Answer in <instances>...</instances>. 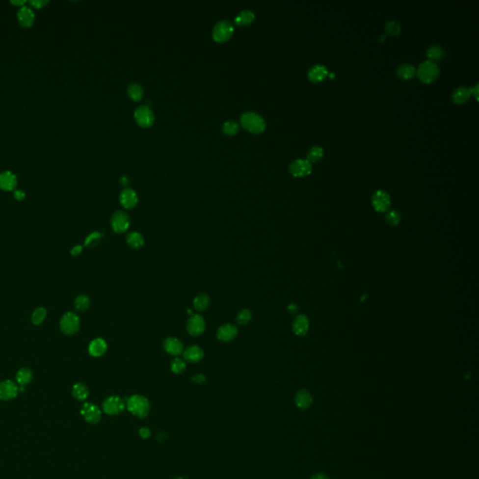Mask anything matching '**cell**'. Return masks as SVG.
Listing matches in <instances>:
<instances>
[{"label": "cell", "mask_w": 479, "mask_h": 479, "mask_svg": "<svg viewBox=\"0 0 479 479\" xmlns=\"http://www.w3.org/2000/svg\"><path fill=\"white\" fill-rule=\"evenodd\" d=\"M110 226L115 233H124L130 229V215L124 211H116L110 217Z\"/></svg>", "instance_id": "cell-6"}, {"label": "cell", "mask_w": 479, "mask_h": 479, "mask_svg": "<svg viewBox=\"0 0 479 479\" xmlns=\"http://www.w3.org/2000/svg\"><path fill=\"white\" fill-rule=\"evenodd\" d=\"M471 98V92L470 88L466 86H459L458 88L453 91L451 95V99L455 104H464L466 103Z\"/></svg>", "instance_id": "cell-24"}, {"label": "cell", "mask_w": 479, "mask_h": 479, "mask_svg": "<svg viewBox=\"0 0 479 479\" xmlns=\"http://www.w3.org/2000/svg\"><path fill=\"white\" fill-rule=\"evenodd\" d=\"M80 415L90 424H98L101 420V410L92 402H85L80 408Z\"/></svg>", "instance_id": "cell-9"}, {"label": "cell", "mask_w": 479, "mask_h": 479, "mask_svg": "<svg viewBox=\"0 0 479 479\" xmlns=\"http://www.w3.org/2000/svg\"><path fill=\"white\" fill-rule=\"evenodd\" d=\"M80 321L79 317L72 313H66L60 320V329L65 335H74L80 329Z\"/></svg>", "instance_id": "cell-5"}, {"label": "cell", "mask_w": 479, "mask_h": 479, "mask_svg": "<svg viewBox=\"0 0 479 479\" xmlns=\"http://www.w3.org/2000/svg\"><path fill=\"white\" fill-rule=\"evenodd\" d=\"M10 3L12 5H14L15 7H19V8H21V7L25 6V4L27 3V1L26 0H15V1L12 0V1H10Z\"/></svg>", "instance_id": "cell-48"}, {"label": "cell", "mask_w": 479, "mask_h": 479, "mask_svg": "<svg viewBox=\"0 0 479 479\" xmlns=\"http://www.w3.org/2000/svg\"><path fill=\"white\" fill-rule=\"evenodd\" d=\"M183 356L185 361L190 363H199L204 358V351L199 346H190L184 350Z\"/></svg>", "instance_id": "cell-19"}, {"label": "cell", "mask_w": 479, "mask_h": 479, "mask_svg": "<svg viewBox=\"0 0 479 479\" xmlns=\"http://www.w3.org/2000/svg\"><path fill=\"white\" fill-rule=\"evenodd\" d=\"M396 74L401 80H411L416 75V69L411 64H401L396 69Z\"/></svg>", "instance_id": "cell-26"}, {"label": "cell", "mask_w": 479, "mask_h": 479, "mask_svg": "<svg viewBox=\"0 0 479 479\" xmlns=\"http://www.w3.org/2000/svg\"><path fill=\"white\" fill-rule=\"evenodd\" d=\"M170 371L175 374H181L186 369V363L185 359L175 357L170 362Z\"/></svg>", "instance_id": "cell-33"}, {"label": "cell", "mask_w": 479, "mask_h": 479, "mask_svg": "<svg viewBox=\"0 0 479 479\" xmlns=\"http://www.w3.org/2000/svg\"><path fill=\"white\" fill-rule=\"evenodd\" d=\"M238 328L233 324H224L216 331V337L221 342H231L238 335Z\"/></svg>", "instance_id": "cell-15"}, {"label": "cell", "mask_w": 479, "mask_h": 479, "mask_svg": "<svg viewBox=\"0 0 479 479\" xmlns=\"http://www.w3.org/2000/svg\"><path fill=\"white\" fill-rule=\"evenodd\" d=\"M134 118L140 127L147 129L152 127V125L154 124L155 114L154 111L147 105H142L135 110Z\"/></svg>", "instance_id": "cell-8"}, {"label": "cell", "mask_w": 479, "mask_h": 479, "mask_svg": "<svg viewBox=\"0 0 479 479\" xmlns=\"http://www.w3.org/2000/svg\"><path fill=\"white\" fill-rule=\"evenodd\" d=\"M46 316H47V311L44 308V307H40V308H37L33 312L32 314V317H31V321L34 325L38 326L41 324L44 319H46Z\"/></svg>", "instance_id": "cell-37"}, {"label": "cell", "mask_w": 479, "mask_h": 479, "mask_svg": "<svg viewBox=\"0 0 479 479\" xmlns=\"http://www.w3.org/2000/svg\"><path fill=\"white\" fill-rule=\"evenodd\" d=\"M426 54L429 60L435 62V60L442 59L444 57L445 51L439 45H431L427 49Z\"/></svg>", "instance_id": "cell-32"}, {"label": "cell", "mask_w": 479, "mask_h": 479, "mask_svg": "<svg viewBox=\"0 0 479 479\" xmlns=\"http://www.w3.org/2000/svg\"><path fill=\"white\" fill-rule=\"evenodd\" d=\"M126 403L119 396H110L103 401L102 410L106 415L118 416L124 412Z\"/></svg>", "instance_id": "cell-7"}, {"label": "cell", "mask_w": 479, "mask_h": 479, "mask_svg": "<svg viewBox=\"0 0 479 479\" xmlns=\"http://www.w3.org/2000/svg\"><path fill=\"white\" fill-rule=\"evenodd\" d=\"M311 479H329V478H328L326 475H324V474L318 473V474L314 475Z\"/></svg>", "instance_id": "cell-49"}, {"label": "cell", "mask_w": 479, "mask_h": 479, "mask_svg": "<svg viewBox=\"0 0 479 479\" xmlns=\"http://www.w3.org/2000/svg\"><path fill=\"white\" fill-rule=\"evenodd\" d=\"M19 393V386L11 380L0 382V399L10 400L14 399Z\"/></svg>", "instance_id": "cell-14"}, {"label": "cell", "mask_w": 479, "mask_h": 479, "mask_svg": "<svg viewBox=\"0 0 479 479\" xmlns=\"http://www.w3.org/2000/svg\"><path fill=\"white\" fill-rule=\"evenodd\" d=\"M17 186V177L10 170L0 173V189L12 191Z\"/></svg>", "instance_id": "cell-20"}, {"label": "cell", "mask_w": 479, "mask_h": 479, "mask_svg": "<svg viewBox=\"0 0 479 479\" xmlns=\"http://www.w3.org/2000/svg\"><path fill=\"white\" fill-rule=\"evenodd\" d=\"M234 33V27L230 21L217 22L213 29V39L218 43H224L230 40Z\"/></svg>", "instance_id": "cell-4"}, {"label": "cell", "mask_w": 479, "mask_h": 479, "mask_svg": "<svg viewBox=\"0 0 479 479\" xmlns=\"http://www.w3.org/2000/svg\"><path fill=\"white\" fill-rule=\"evenodd\" d=\"M252 313L248 309H242L240 311L236 316V321L239 325H247L252 320Z\"/></svg>", "instance_id": "cell-40"}, {"label": "cell", "mask_w": 479, "mask_h": 479, "mask_svg": "<svg viewBox=\"0 0 479 479\" xmlns=\"http://www.w3.org/2000/svg\"><path fill=\"white\" fill-rule=\"evenodd\" d=\"M90 303L91 301L88 296L79 295L74 300V307L79 312H85L89 308Z\"/></svg>", "instance_id": "cell-34"}, {"label": "cell", "mask_w": 479, "mask_h": 479, "mask_svg": "<svg viewBox=\"0 0 479 479\" xmlns=\"http://www.w3.org/2000/svg\"><path fill=\"white\" fill-rule=\"evenodd\" d=\"M309 329V320L304 315L298 316L292 323V330L298 336H304Z\"/></svg>", "instance_id": "cell-22"}, {"label": "cell", "mask_w": 479, "mask_h": 479, "mask_svg": "<svg viewBox=\"0 0 479 479\" xmlns=\"http://www.w3.org/2000/svg\"><path fill=\"white\" fill-rule=\"evenodd\" d=\"M126 406L129 412L138 419H145L151 411L149 399L139 394L130 396L127 400Z\"/></svg>", "instance_id": "cell-1"}, {"label": "cell", "mask_w": 479, "mask_h": 479, "mask_svg": "<svg viewBox=\"0 0 479 479\" xmlns=\"http://www.w3.org/2000/svg\"><path fill=\"white\" fill-rule=\"evenodd\" d=\"M139 434H140V436L142 439H148V438H150L152 432H151V429L149 428L142 427V428H140L139 429Z\"/></svg>", "instance_id": "cell-43"}, {"label": "cell", "mask_w": 479, "mask_h": 479, "mask_svg": "<svg viewBox=\"0 0 479 479\" xmlns=\"http://www.w3.org/2000/svg\"><path fill=\"white\" fill-rule=\"evenodd\" d=\"M206 328L204 319L200 315H192L186 323V330L190 336L198 337L201 335Z\"/></svg>", "instance_id": "cell-11"}, {"label": "cell", "mask_w": 479, "mask_h": 479, "mask_svg": "<svg viewBox=\"0 0 479 479\" xmlns=\"http://www.w3.org/2000/svg\"><path fill=\"white\" fill-rule=\"evenodd\" d=\"M121 205L127 210L135 208L139 202V197L137 192L132 188H124L121 191L119 196Z\"/></svg>", "instance_id": "cell-13"}, {"label": "cell", "mask_w": 479, "mask_h": 479, "mask_svg": "<svg viewBox=\"0 0 479 479\" xmlns=\"http://www.w3.org/2000/svg\"><path fill=\"white\" fill-rule=\"evenodd\" d=\"M121 182H122V184H123L124 186H127V185L129 184V180L127 179L126 177H122V179H121Z\"/></svg>", "instance_id": "cell-50"}, {"label": "cell", "mask_w": 479, "mask_h": 479, "mask_svg": "<svg viewBox=\"0 0 479 479\" xmlns=\"http://www.w3.org/2000/svg\"><path fill=\"white\" fill-rule=\"evenodd\" d=\"M82 253V246L81 245H76L72 249L70 250V255L73 257H77Z\"/></svg>", "instance_id": "cell-46"}, {"label": "cell", "mask_w": 479, "mask_h": 479, "mask_svg": "<svg viewBox=\"0 0 479 479\" xmlns=\"http://www.w3.org/2000/svg\"><path fill=\"white\" fill-rule=\"evenodd\" d=\"M183 479V478H175V479Z\"/></svg>", "instance_id": "cell-52"}, {"label": "cell", "mask_w": 479, "mask_h": 479, "mask_svg": "<svg viewBox=\"0 0 479 479\" xmlns=\"http://www.w3.org/2000/svg\"><path fill=\"white\" fill-rule=\"evenodd\" d=\"M240 126L253 134H260L266 129L264 118L255 111L244 112L240 116Z\"/></svg>", "instance_id": "cell-2"}, {"label": "cell", "mask_w": 479, "mask_h": 479, "mask_svg": "<svg viewBox=\"0 0 479 479\" xmlns=\"http://www.w3.org/2000/svg\"><path fill=\"white\" fill-rule=\"evenodd\" d=\"M128 94L131 100L134 101H140L144 96V91L139 83L131 82L128 87Z\"/></svg>", "instance_id": "cell-31"}, {"label": "cell", "mask_w": 479, "mask_h": 479, "mask_svg": "<svg viewBox=\"0 0 479 479\" xmlns=\"http://www.w3.org/2000/svg\"><path fill=\"white\" fill-rule=\"evenodd\" d=\"M210 303H211L210 297L207 294H205V293H202V294L198 295L194 299V300H193L194 308H195L196 311H198V312H203V311L208 309V307L210 306Z\"/></svg>", "instance_id": "cell-30"}, {"label": "cell", "mask_w": 479, "mask_h": 479, "mask_svg": "<svg viewBox=\"0 0 479 479\" xmlns=\"http://www.w3.org/2000/svg\"><path fill=\"white\" fill-rule=\"evenodd\" d=\"M72 395L75 399L82 401V400H85L87 399V397L89 395V390L84 384L76 383L72 387Z\"/></svg>", "instance_id": "cell-29"}, {"label": "cell", "mask_w": 479, "mask_h": 479, "mask_svg": "<svg viewBox=\"0 0 479 479\" xmlns=\"http://www.w3.org/2000/svg\"><path fill=\"white\" fill-rule=\"evenodd\" d=\"M479 83L476 84L474 87L470 88V92H471V96H474L475 99L477 100H479Z\"/></svg>", "instance_id": "cell-47"}, {"label": "cell", "mask_w": 479, "mask_h": 479, "mask_svg": "<svg viewBox=\"0 0 479 479\" xmlns=\"http://www.w3.org/2000/svg\"><path fill=\"white\" fill-rule=\"evenodd\" d=\"M385 31L390 36H398L401 31V27L396 21H389L385 25Z\"/></svg>", "instance_id": "cell-39"}, {"label": "cell", "mask_w": 479, "mask_h": 479, "mask_svg": "<svg viewBox=\"0 0 479 479\" xmlns=\"http://www.w3.org/2000/svg\"><path fill=\"white\" fill-rule=\"evenodd\" d=\"M385 219L390 226H397L400 222V215L397 211H390L386 214Z\"/></svg>", "instance_id": "cell-41"}, {"label": "cell", "mask_w": 479, "mask_h": 479, "mask_svg": "<svg viewBox=\"0 0 479 479\" xmlns=\"http://www.w3.org/2000/svg\"><path fill=\"white\" fill-rule=\"evenodd\" d=\"M222 130L226 135L234 136L239 132L240 125L237 122H235L233 120H229V121L224 123Z\"/></svg>", "instance_id": "cell-35"}, {"label": "cell", "mask_w": 479, "mask_h": 479, "mask_svg": "<svg viewBox=\"0 0 479 479\" xmlns=\"http://www.w3.org/2000/svg\"><path fill=\"white\" fill-rule=\"evenodd\" d=\"M13 197H14V199H15V200H19V201H20V200H25V198H26V193H25L23 190H14V192H13Z\"/></svg>", "instance_id": "cell-45"}, {"label": "cell", "mask_w": 479, "mask_h": 479, "mask_svg": "<svg viewBox=\"0 0 479 479\" xmlns=\"http://www.w3.org/2000/svg\"><path fill=\"white\" fill-rule=\"evenodd\" d=\"M385 40H386V36H384V35H383V36H381V37H380V41H381V42H383V41H384Z\"/></svg>", "instance_id": "cell-51"}, {"label": "cell", "mask_w": 479, "mask_h": 479, "mask_svg": "<svg viewBox=\"0 0 479 479\" xmlns=\"http://www.w3.org/2000/svg\"><path fill=\"white\" fill-rule=\"evenodd\" d=\"M163 349L171 356L178 357L184 352V344L181 340L175 337H168L163 342Z\"/></svg>", "instance_id": "cell-16"}, {"label": "cell", "mask_w": 479, "mask_h": 479, "mask_svg": "<svg viewBox=\"0 0 479 479\" xmlns=\"http://www.w3.org/2000/svg\"><path fill=\"white\" fill-rule=\"evenodd\" d=\"M329 76V70L324 65L317 64L310 68L307 72V77L310 81L314 83H319L325 80Z\"/></svg>", "instance_id": "cell-17"}, {"label": "cell", "mask_w": 479, "mask_h": 479, "mask_svg": "<svg viewBox=\"0 0 479 479\" xmlns=\"http://www.w3.org/2000/svg\"><path fill=\"white\" fill-rule=\"evenodd\" d=\"M416 74L423 83H431L439 76V67L436 62L426 60L420 63L418 70H416Z\"/></svg>", "instance_id": "cell-3"}, {"label": "cell", "mask_w": 479, "mask_h": 479, "mask_svg": "<svg viewBox=\"0 0 479 479\" xmlns=\"http://www.w3.org/2000/svg\"><path fill=\"white\" fill-rule=\"evenodd\" d=\"M323 156H324L323 148L316 145V146H313L309 150V152L307 154V160L309 161L310 163L311 162H317V161L321 160L323 158Z\"/></svg>", "instance_id": "cell-38"}, {"label": "cell", "mask_w": 479, "mask_h": 479, "mask_svg": "<svg viewBox=\"0 0 479 479\" xmlns=\"http://www.w3.org/2000/svg\"><path fill=\"white\" fill-rule=\"evenodd\" d=\"M107 348H108V345L105 340L102 338H96L90 343L88 352L90 356L94 358H100L107 352Z\"/></svg>", "instance_id": "cell-21"}, {"label": "cell", "mask_w": 479, "mask_h": 479, "mask_svg": "<svg viewBox=\"0 0 479 479\" xmlns=\"http://www.w3.org/2000/svg\"><path fill=\"white\" fill-rule=\"evenodd\" d=\"M313 402L312 395L308 390L300 389L295 396V403L299 409H308Z\"/></svg>", "instance_id": "cell-23"}, {"label": "cell", "mask_w": 479, "mask_h": 479, "mask_svg": "<svg viewBox=\"0 0 479 479\" xmlns=\"http://www.w3.org/2000/svg\"><path fill=\"white\" fill-rule=\"evenodd\" d=\"M126 240H127V243L128 245L131 247L132 249H140L143 245H144V237L142 236V234L138 232V231H131L130 232L127 237H126Z\"/></svg>", "instance_id": "cell-25"}, {"label": "cell", "mask_w": 479, "mask_h": 479, "mask_svg": "<svg viewBox=\"0 0 479 479\" xmlns=\"http://www.w3.org/2000/svg\"><path fill=\"white\" fill-rule=\"evenodd\" d=\"M103 233L95 231L89 234L86 239L84 240V246L86 247H95L100 242V240L103 238Z\"/></svg>", "instance_id": "cell-36"}, {"label": "cell", "mask_w": 479, "mask_h": 479, "mask_svg": "<svg viewBox=\"0 0 479 479\" xmlns=\"http://www.w3.org/2000/svg\"><path fill=\"white\" fill-rule=\"evenodd\" d=\"M313 166L307 160H294L290 165V172L294 177H305L312 173Z\"/></svg>", "instance_id": "cell-12"}, {"label": "cell", "mask_w": 479, "mask_h": 479, "mask_svg": "<svg viewBox=\"0 0 479 479\" xmlns=\"http://www.w3.org/2000/svg\"><path fill=\"white\" fill-rule=\"evenodd\" d=\"M192 381L195 383V384H202L206 381V376L202 373H196L195 375L192 376Z\"/></svg>", "instance_id": "cell-44"}, {"label": "cell", "mask_w": 479, "mask_h": 479, "mask_svg": "<svg viewBox=\"0 0 479 479\" xmlns=\"http://www.w3.org/2000/svg\"><path fill=\"white\" fill-rule=\"evenodd\" d=\"M255 18H256V16H255V13L253 11L248 10H242L235 17L234 22L237 26L246 27V26L251 25L255 21Z\"/></svg>", "instance_id": "cell-27"}, {"label": "cell", "mask_w": 479, "mask_h": 479, "mask_svg": "<svg viewBox=\"0 0 479 479\" xmlns=\"http://www.w3.org/2000/svg\"><path fill=\"white\" fill-rule=\"evenodd\" d=\"M29 4L32 8L40 10V9H42L43 7H45L46 5H48L49 1L48 0H30Z\"/></svg>", "instance_id": "cell-42"}, {"label": "cell", "mask_w": 479, "mask_h": 479, "mask_svg": "<svg viewBox=\"0 0 479 479\" xmlns=\"http://www.w3.org/2000/svg\"><path fill=\"white\" fill-rule=\"evenodd\" d=\"M372 204L378 213H385L389 209L391 200L389 193L385 190H377L372 197Z\"/></svg>", "instance_id": "cell-10"}, {"label": "cell", "mask_w": 479, "mask_h": 479, "mask_svg": "<svg viewBox=\"0 0 479 479\" xmlns=\"http://www.w3.org/2000/svg\"><path fill=\"white\" fill-rule=\"evenodd\" d=\"M35 13L33 10L27 7V6H23L21 7L18 12H17V20L23 27H30L34 25L35 23Z\"/></svg>", "instance_id": "cell-18"}, {"label": "cell", "mask_w": 479, "mask_h": 479, "mask_svg": "<svg viewBox=\"0 0 479 479\" xmlns=\"http://www.w3.org/2000/svg\"><path fill=\"white\" fill-rule=\"evenodd\" d=\"M16 382L21 387H26L33 379V373L28 368H22L16 373Z\"/></svg>", "instance_id": "cell-28"}]
</instances>
